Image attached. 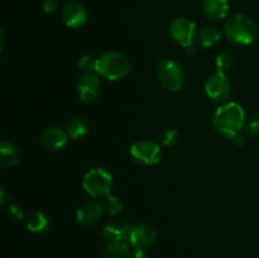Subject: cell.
<instances>
[{"instance_id": "obj_28", "label": "cell", "mask_w": 259, "mask_h": 258, "mask_svg": "<svg viewBox=\"0 0 259 258\" xmlns=\"http://www.w3.org/2000/svg\"><path fill=\"white\" fill-rule=\"evenodd\" d=\"M9 212L15 220H23V218H24L23 210L20 209L19 206H17V205H12V206L9 207Z\"/></svg>"}, {"instance_id": "obj_2", "label": "cell", "mask_w": 259, "mask_h": 258, "mask_svg": "<svg viewBox=\"0 0 259 258\" xmlns=\"http://www.w3.org/2000/svg\"><path fill=\"white\" fill-rule=\"evenodd\" d=\"M223 34L229 42L240 46L252 45L258 35V28L249 17L244 14H233L225 20Z\"/></svg>"}, {"instance_id": "obj_10", "label": "cell", "mask_w": 259, "mask_h": 258, "mask_svg": "<svg viewBox=\"0 0 259 258\" xmlns=\"http://www.w3.org/2000/svg\"><path fill=\"white\" fill-rule=\"evenodd\" d=\"M61 18L68 28L77 29L88 22V10L81 3L68 2L61 9Z\"/></svg>"}, {"instance_id": "obj_1", "label": "cell", "mask_w": 259, "mask_h": 258, "mask_svg": "<svg viewBox=\"0 0 259 258\" xmlns=\"http://www.w3.org/2000/svg\"><path fill=\"white\" fill-rule=\"evenodd\" d=\"M245 125V113L240 104L227 101L222 104L212 115V126L222 137L233 139L242 133Z\"/></svg>"}, {"instance_id": "obj_20", "label": "cell", "mask_w": 259, "mask_h": 258, "mask_svg": "<svg viewBox=\"0 0 259 258\" xmlns=\"http://www.w3.org/2000/svg\"><path fill=\"white\" fill-rule=\"evenodd\" d=\"M131 252V244L128 242H119L108 244L103 258H128Z\"/></svg>"}, {"instance_id": "obj_16", "label": "cell", "mask_w": 259, "mask_h": 258, "mask_svg": "<svg viewBox=\"0 0 259 258\" xmlns=\"http://www.w3.org/2000/svg\"><path fill=\"white\" fill-rule=\"evenodd\" d=\"M22 151L10 142H2L0 144V164L5 168L15 167L22 159Z\"/></svg>"}, {"instance_id": "obj_12", "label": "cell", "mask_w": 259, "mask_h": 258, "mask_svg": "<svg viewBox=\"0 0 259 258\" xmlns=\"http://www.w3.org/2000/svg\"><path fill=\"white\" fill-rule=\"evenodd\" d=\"M104 206L101 202L95 201V200H89V201L82 202L78 206L77 212H76V220L78 224L82 225H94L101 219L104 214Z\"/></svg>"}, {"instance_id": "obj_13", "label": "cell", "mask_w": 259, "mask_h": 258, "mask_svg": "<svg viewBox=\"0 0 259 258\" xmlns=\"http://www.w3.org/2000/svg\"><path fill=\"white\" fill-rule=\"evenodd\" d=\"M68 138L70 137L65 129H61L60 126H50L42 132L39 142L48 151H60L66 146Z\"/></svg>"}, {"instance_id": "obj_21", "label": "cell", "mask_w": 259, "mask_h": 258, "mask_svg": "<svg viewBox=\"0 0 259 258\" xmlns=\"http://www.w3.org/2000/svg\"><path fill=\"white\" fill-rule=\"evenodd\" d=\"M103 206L106 214L111 215V217H116L123 210V202H121V200L118 196L109 194L108 196L104 197Z\"/></svg>"}, {"instance_id": "obj_9", "label": "cell", "mask_w": 259, "mask_h": 258, "mask_svg": "<svg viewBox=\"0 0 259 258\" xmlns=\"http://www.w3.org/2000/svg\"><path fill=\"white\" fill-rule=\"evenodd\" d=\"M100 80L98 73H82L77 81V95L83 103H93L100 95Z\"/></svg>"}, {"instance_id": "obj_24", "label": "cell", "mask_w": 259, "mask_h": 258, "mask_svg": "<svg viewBox=\"0 0 259 258\" xmlns=\"http://www.w3.org/2000/svg\"><path fill=\"white\" fill-rule=\"evenodd\" d=\"M179 132L176 129H167L162 133L161 136V143L163 144L164 147H171L175 146V144L179 142Z\"/></svg>"}, {"instance_id": "obj_17", "label": "cell", "mask_w": 259, "mask_h": 258, "mask_svg": "<svg viewBox=\"0 0 259 258\" xmlns=\"http://www.w3.org/2000/svg\"><path fill=\"white\" fill-rule=\"evenodd\" d=\"M27 229L32 233H43L47 232L51 225V220L46 212L40 210H35L25 220Z\"/></svg>"}, {"instance_id": "obj_26", "label": "cell", "mask_w": 259, "mask_h": 258, "mask_svg": "<svg viewBox=\"0 0 259 258\" xmlns=\"http://www.w3.org/2000/svg\"><path fill=\"white\" fill-rule=\"evenodd\" d=\"M42 8L47 14H53L60 10V0H43Z\"/></svg>"}, {"instance_id": "obj_18", "label": "cell", "mask_w": 259, "mask_h": 258, "mask_svg": "<svg viewBox=\"0 0 259 258\" xmlns=\"http://www.w3.org/2000/svg\"><path fill=\"white\" fill-rule=\"evenodd\" d=\"M223 32L215 25H207V27L202 28L197 34V42L201 47L204 48H211L217 46L222 39Z\"/></svg>"}, {"instance_id": "obj_4", "label": "cell", "mask_w": 259, "mask_h": 258, "mask_svg": "<svg viewBox=\"0 0 259 258\" xmlns=\"http://www.w3.org/2000/svg\"><path fill=\"white\" fill-rule=\"evenodd\" d=\"M82 187L86 194L90 195L93 199H104L110 194L113 187V176L108 169L94 167L83 176Z\"/></svg>"}, {"instance_id": "obj_22", "label": "cell", "mask_w": 259, "mask_h": 258, "mask_svg": "<svg viewBox=\"0 0 259 258\" xmlns=\"http://www.w3.org/2000/svg\"><path fill=\"white\" fill-rule=\"evenodd\" d=\"M77 63L83 73H96V58L91 55L81 56Z\"/></svg>"}, {"instance_id": "obj_30", "label": "cell", "mask_w": 259, "mask_h": 258, "mask_svg": "<svg viewBox=\"0 0 259 258\" xmlns=\"http://www.w3.org/2000/svg\"><path fill=\"white\" fill-rule=\"evenodd\" d=\"M5 201H7V199H5V191L4 190H2V202L3 204H5Z\"/></svg>"}, {"instance_id": "obj_15", "label": "cell", "mask_w": 259, "mask_h": 258, "mask_svg": "<svg viewBox=\"0 0 259 258\" xmlns=\"http://www.w3.org/2000/svg\"><path fill=\"white\" fill-rule=\"evenodd\" d=\"M229 0H202V12L211 22H220L229 14Z\"/></svg>"}, {"instance_id": "obj_8", "label": "cell", "mask_w": 259, "mask_h": 258, "mask_svg": "<svg viewBox=\"0 0 259 258\" xmlns=\"http://www.w3.org/2000/svg\"><path fill=\"white\" fill-rule=\"evenodd\" d=\"M129 154L137 163L144 166H154L162 159L161 146L156 142L147 141V139L137 141L136 143L132 144Z\"/></svg>"}, {"instance_id": "obj_29", "label": "cell", "mask_w": 259, "mask_h": 258, "mask_svg": "<svg viewBox=\"0 0 259 258\" xmlns=\"http://www.w3.org/2000/svg\"><path fill=\"white\" fill-rule=\"evenodd\" d=\"M233 141H234V143L237 144L238 147H243L247 144V139H245V137L243 136L242 133H239L238 136H235L234 138H233Z\"/></svg>"}, {"instance_id": "obj_3", "label": "cell", "mask_w": 259, "mask_h": 258, "mask_svg": "<svg viewBox=\"0 0 259 258\" xmlns=\"http://www.w3.org/2000/svg\"><path fill=\"white\" fill-rule=\"evenodd\" d=\"M131 72V61L119 51H106L96 58V73L109 81L125 78Z\"/></svg>"}, {"instance_id": "obj_11", "label": "cell", "mask_w": 259, "mask_h": 258, "mask_svg": "<svg viewBox=\"0 0 259 258\" xmlns=\"http://www.w3.org/2000/svg\"><path fill=\"white\" fill-rule=\"evenodd\" d=\"M157 239L156 228L149 224H137L132 225L131 233H129L128 243L131 247L144 248L152 245Z\"/></svg>"}, {"instance_id": "obj_14", "label": "cell", "mask_w": 259, "mask_h": 258, "mask_svg": "<svg viewBox=\"0 0 259 258\" xmlns=\"http://www.w3.org/2000/svg\"><path fill=\"white\" fill-rule=\"evenodd\" d=\"M132 225L128 223H109L101 229V235L108 244L119 242H128Z\"/></svg>"}, {"instance_id": "obj_23", "label": "cell", "mask_w": 259, "mask_h": 258, "mask_svg": "<svg viewBox=\"0 0 259 258\" xmlns=\"http://www.w3.org/2000/svg\"><path fill=\"white\" fill-rule=\"evenodd\" d=\"M215 67L219 72L227 73L233 67V58L229 53H220L215 60Z\"/></svg>"}, {"instance_id": "obj_7", "label": "cell", "mask_w": 259, "mask_h": 258, "mask_svg": "<svg viewBox=\"0 0 259 258\" xmlns=\"http://www.w3.org/2000/svg\"><path fill=\"white\" fill-rule=\"evenodd\" d=\"M232 80L224 72L217 71L210 75L205 82V93H206L207 98L214 103H227L228 99L232 95Z\"/></svg>"}, {"instance_id": "obj_5", "label": "cell", "mask_w": 259, "mask_h": 258, "mask_svg": "<svg viewBox=\"0 0 259 258\" xmlns=\"http://www.w3.org/2000/svg\"><path fill=\"white\" fill-rule=\"evenodd\" d=\"M159 83L168 91H179L185 85V73L181 65L172 58L159 61L156 68Z\"/></svg>"}, {"instance_id": "obj_25", "label": "cell", "mask_w": 259, "mask_h": 258, "mask_svg": "<svg viewBox=\"0 0 259 258\" xmlns=\"http://www.w3.org/2000/svg\"><path fill=\"white\" fill-rule=\"evenodd\" d=\"M247 132L252 137L259 136V111L255 113L254 115H252V118L249 119L247 124Z\"/></svg>"}, {"instance_id": "obj_6", "label": "cell", "mask_w": 259, "mask_h": 258, "mask_svg": "<svg viewBox=\"0 0 259 258\" xmlns=\"http://www.w3.org/2000/svg\"><path fill=\"white\" fill-rule=\"evenodd\" d=\"M169 37L175 40L179 46L184 47L185 50L189 47H192L195 40L197 39L196 24L189 18L179 17L175 18L168 27Z\"/></svg>"}, {"instance_id": "obj_27", "label": "cell", "mask_w": 259, "mask_h": 258, "mask_svg": "<svg viewBox=\"0 0 259 258\" xmlns=\"http://www.w3.org/2000/svg\"><path fill=\"white\" fill-rule=\"evenodd\" d=\"M128 258H148V255H147V252L144 248L132 247Z\"/></svg>"}, {"instance_id": "obj_19", "label": "cell", "mask_w": 259, "mask_h": 258, "mask_svg": "<svg viewBox=\"0 0 259 258\" xmlns=\"http://www.w3.org/2000/svg\"><path fill=\"white\" fill-rule=\"evenodd\" d=\"M66 132H67L68 137L72 139L83 138L89 132L88 121L85 119L80 118V116L70 119V121L66 125Z\"/></svg>"}]
</instances>
